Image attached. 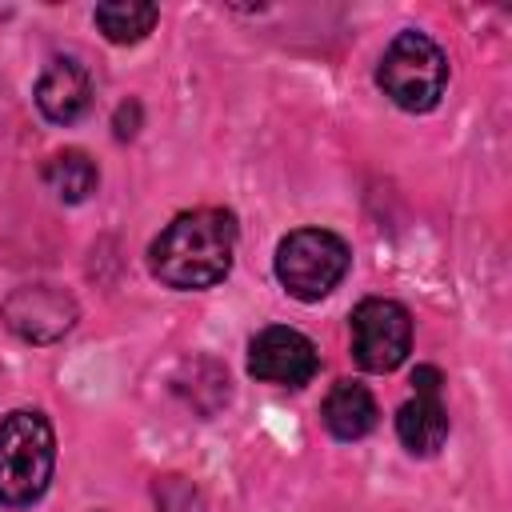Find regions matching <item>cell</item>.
I'll return each mask as SVG.
<instances>
[{
    "label": "cell",
    "instance_id": "1",
    "mask_svg": "<svg viewBox=\"0 0 512 512\" xmlns=\"http://www.w3.org/2000/svg\"><path fill=\"white\" fill-rule=\"evenodd\" d=\"M236 256V216L224 208L180 212L148 248V268L176 292H200L228 276Z\"/></svg>",
    "mask_w": 512,
    "mask_h": 512
},
{
    "label": "cell",
    "instance_id": "11",
    "mask_svg": "<svg viewBox=\"0 0 512 512\" xmlns=\"http://www.w3.org/2000/svg\"><path fill=\"white\" fill-rule=\"evenodd\" d=\"M44 184L56 192V200L80 204V200H88V196L96 192L100 168H96V160H92L88 152L64 148V152H56V156L44 164Z\"/></svg>",
    "mask_w": 512,
    "mask_h": 512
},
{
    "label": "cell",
    "instance_id": "9",
    "mask_svg": "<svg viewBox=\"0 0 512 512\" xmlns=\"http://www.w3.org/2000/svg\"><path fill=\"white\" fill-rule=\"evenodd\" d=\"M36 108L52 124H76L92 104V76L72 56H52L36 80Z\"/></svg>",
    "mask_w": 512,
    "mask_h": 512
},
{
    "label": "cell",
    "instance_id": "13",
    "mask_svg": "<svg viewBox=\"0 0 512 512\" xmlns=\"http://www.w3.org/2000/svg\"><path fill=\"white\" fill-rule=\"evenodd\" d=\"M136 120H140V104H136V100H132V104H120V112H116V136H120V140L136 136Z\"/></svg>",
    "mask_w": 512,
    "mask_h": 512
},
{
    "label": "cell",
    "instance_id": "10",
    "mask_svg": "<svg viewBox=\"0 0 512 512\" xmlns=\"http://www.w3.org/2000/svg\"><path fill=\"white\" fill-rule=\"evenodd\" d=\"M324 428L336 436V440H360L376 428V396L360 384V380H336L324 396Z\"/></svg>",
    "mask_w": 512,
    "mask_h": 512
},
{
    "label": "cell",
    "instance_id": "2",
    "mask_svg": "<svg viewBox=\"0 0 512 512\" xmlns=\"http://www.w3.org/2000/svg\"><path fill=\"white\" fill-rule=\"evenodd\" d=\"M56 468V432L44 412L16 408L0 420V504H36Z\"/></svg>",
    "mask_w": 512,
    "mask_h": 512
},
{
    "label": "cell",
    "instance_id": "3",
    "mask_svg": "<svg viewBox=\"0 0 512 512\" xmlns=\"http://www.w3.org/2000/svg\"><path fill=\"white\" fill-rule=\"evenodd\" d=\"M376 84L404 112H428L440 104L448 84V56L424 32H396L380 56Z\"/></svg>",
    "mask_w": 512,
    "mask_h": 512
},
{
    "label": "cell",
    "instance_id": "8",
    "mask_svg": "<svg viewBox=\"0 0 512 512\" xmlns=\"http://www.w3.org/2000/svg\"><path fill=\"white\" fill-rule=\"evenodd\" d=\"M444 376L432 364H420L412 372V400L396 412V436L412 456H432L448 440V412L440 400Z\"/></svg>",
    "mask_w": 512,
    "mask_h": 512
},
{
    "label": "cell",
    "instance_id": "7",
    "mask_svg": "<svg viewBox=\"0 0 512 512\" xmlns=\"http://www.w3.org/2000/svg\"><path fill=\"white\" fill-rule=\"evenodd\" d=\"M0 316L20 340L48 344L76 324V300L56 284H24L0 304Z\"/></svg>",
    "mask_w": 512,
    "mask_h": 512
},
{
    "label": "cell",
    "instance_id": "4",
    "mask_svg": "<svg viewBox=\"0 0 512 512\" xmlns=\"http://www.w3.org/2000/svg\"><path fill=\"white\" fill-rule=\"evenodd\" d=\"M352 252L348 244L328 228H296L276 248V280L288 296L312 304L324 300L348 272Z\"/></svg>",
    "mask_w": 512,
    "mask_h": 512
},
{
    "label": "cell",
    "instance_id": "6",
    "mask_svg": "<svg viewBox=\"0 0 512 512\" xmlns=\"http://www.w3.org/2000/svg\"><path fill=\"white\" fill-rule=\"evenodd\" d=\"M320 368V356H316V344L296 332V328H284V324H272L264 332L252 336L248 344V372L264 384H276V388H304Z\"/></svg>",
    "mask_w": 512,
    "mask_h": 512
},
{
    "label": "cell",
    "instance_id": "5",
    "mask_svg": "<svg viewBox=\"0 0 512 512\" xmlns=\"http://www.w3.org/2000/svg\"><path fill=\"white\" fill-rule=\"evenodd\" d=\"M352 332V356L364 372H392L408 360L412 348V316L404 304L384 300V296H368L352 308L348 320Z\"/></svg>",
    "mask_w": 512,
    "mask_h": 512
},
{
    "label": "cell",
    "instance_id": "12",
    "mask_svg": "<svg viewBox=\"0 0 512 512\" xmlns=\"http://www.w3.org/2000/svg\"><path fill=\"white\" fill-rule=\"evenodd\" d=\"M92 20H96V28L104 32L108 44H136V40H144V36L156 28L160 8H156V4H136V0L96 4Z\"/></svg>",
    "mask_w": 512,
    "mask_h": 512
}]
</instances>
